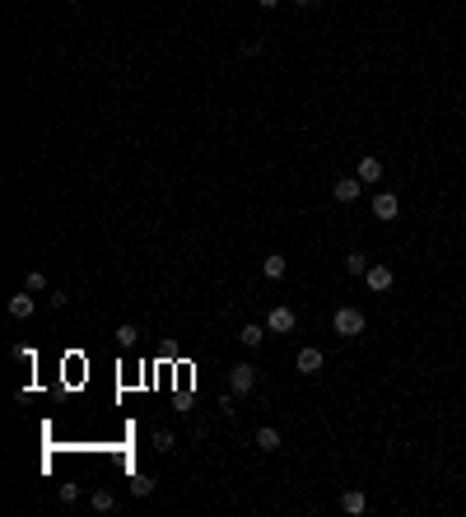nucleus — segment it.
<instances>
[{"mask_svg": "<svg viewBox=\"0 0 466 517\" xmlns=\"http://www.w3.org/2000/svg\"><path fill=\"white\" fill-rule=\"evenodd\" d=\"M336 336H364V312L359 307H336Z\"/></svg>", "mask_w": 466, "mask_h": 517, "instance_id": "nucleus-1", "label": "nucleus"}, {"mask_svg": "<svg viewBox=\"0 0 466 517\" xmlns=\"http://www.w3.org/2000/svg\"><path fill=\"white\" fill-rule=\"evenodd\" d=\"M256 447H261V452H280V429H271V424L256 429Z\"/></svg>", "mask_w": 466, "mask_h": 517, "instance_id": "nucleus-12", "label": "nucleus"}, {"mask_svg": "<svg viewBox=\"0 0 466 517\" xmlns=\"http://www.w3.org/2000/svg\"><path fill=\"white\" fill-rule=\"evenodd\" d=\"M369 266H373V261L364 256V252H350V256H345V270H350V275H359V280H364V270H369Z\"/></svg>", "mask_w": 466, "mask_h": 517, "instance_id": "nucleus-14", "label": "nucleus"}, {"mask_svg": "<svg viewBox=\"0 0 466 517\" xmlns=\"http://www.w3.org/2000/svg\"><path fill=\"white\" fill-rule=\"evenodd\" d=\"M261 270H266V280H285V270H290V261H285L280 252H271V256L261 261Z\"/></svg>", "mask_w": 466, "mask_h": 517, "instance_id": "nucleus-11", "label": "nucleus"}, {"mask_svg": "<svg viewBox=\"0 0 466 517\" xmlns=\"http://www.w3.org/2000/svg\"><path fill=\"white\" fill-rule=\"evenodd\" d=\"M294 368H298V373H322V349H298V359H294Z\"/></svg>", "mask_w": 466, "mask_h": 517, "instance_id": "nucleus-8", "label": "nucleus"}, {"mask_svg": "<svg viewBox=\"0 0 466 517\" xmlns=\"http://www.w3.org/2000/svg\"><path fill=\"white\" fill-rule=\"evenodd\" d=\"M364 285H369L373 294H383V289H392V270L387 266H369L364 270Z\"/></svg>", "mask_w": 466, "mask_h": 517, "instance_id": "nucleus-6", "label": "nucleus"}, {"mask_svg": "<svg viewBox=\"0 0 466 517\" xmlns=\"http://www.w3.org/2000/svg\"><path fill=\"white\" fill-rule=\"evenodd\" d=\"M238 341L247 345V349H256V345L266 341V326H256V322H247V326H243V331H238Z\"/></svg>", "mask_w": 466, "mask_h": 517, "instance_id": "nucleus-13", "label": "nucleus"}, {"mask_svg": "<svg viewBox=\"0 0 466 517\" xmlns=\"http://www.w3.org/2000/svg\"><path fill=\"white\" fill-rule=\"evenodd\" d=\"M94 508H98V513H112V508H116V498L108 494V489H94Z\"/></svg>", "mask_w": 466, "mask_h": 517, "instance_id": "nucleus-18", "label": "nucleus"}, {"mask_svg": "<svg viewBox=\"0 0 466 517\" xmlns=\"http://www.w3.org/2000/svg\"><path fill=\"white\" fill-rule=\"evenodd\" d=\"M294 322H298V317H294V307H290V303H275L271 312H266V331H275V336L294 331Z\"/></svg>", "mask_w": 466, "mask_h": 517, "instance_id": "nucleus-3", "label": "nucleus"}, {"mask_svg": "<svg viewBox=\"0 0 466 517\" xmlns=\"http://www.w3.org/2000/svg\"><path fill=\"white\" fill-rule=\"evenodd\" d=\"M396 210H401V201H396L392 192H378V196H373V214H378V219H396Z\"/></svg>", "mask_w": 466, "mask_h": 517, "instance_id": "nucleus-5", "label": "nucleus"}, {"mask_svg": "<svg viewBox=\"0 0 466 517\" xmlns=\"http://www.w3.org/2000/svg\"><path fill=\"white\" fill-rule=\"evenodd\" d=\"M131 494H136V498H150V494H154V480H150V476H136V480H131Z\"/></svg>", "mask_w": 466, "mask_h": 517, "instance_id": "nucleus-17", "label": "nucleus"}, {"mask_svg": "<svg viewBox=\"0 0 466 517\" xmlns=\"http://www.w3.org/2000/svg\"><path fill=\"white\" fill-rule=\"evenodd\" d=\"M359 192H364V182H359V177H341V182H331V196H336V201H359Z\"/></svg>", "mask_w": 466, "mask_h": 517, "instance_id": "nucleus-4", "label": "nucleus"}, {"mask_svg": "<svg viewBox=\"0 0 466 517\" xmlns=\"http://www.w3.org/2000/svg\"><path fill=\"white\" fill-rule=\"evenodd\" d=\"M136 341H140V331H136L131 322H121V326H116V345H121V349H131Z\"/></svg>", "mask_w": 466, "mask_h": 517, "instance_id": "nucleus-15", "label": "nucleus"}, {"mask_svg": "<svg viewBox=\"0 0 466 517\" xmlns=\"http://www.w3.org/2000/svg\"><path fill=\"white\" fill-rule=\"evenodd\" d=\"M341 508H345L350 517H359L369 508V494H364V489H345V494H341Z\"/></svg>", "mask_w": 466, "mask_h": 517, "instance_id": "nucleus-9", "label": "nucleus"}, {"mask_svg": "<svg viewBox=\"0 0 466 517\" xmlns=\"http://www.w3.org/2000/svg\"><path fill=\"white\" fill-rule=\"evenodd\" d=\"M252 387H256V368L252 364H233L229 368V392L233 396H247Z\"/></svg>", "mask_w": 466, "mask_h": 517, "instance_id": "nucleus-2", "label": "nucleus"}, {"mask_svg": "<svg viewBox=\"0 0 466 517\" xmlns=\"http://www.w3.org/2000/svg\"><path fill=\"white\" fill-rule=\"evenodd\" d=\"M33 307H38V298H28V289H23V294H14V298H10V317H33Z\"/></svg>", "mask_w": 466, "mask_h": 517, "instance_id": "nucleus-10", "label": "nucleus"}, {"mask_svg": "<svg viewBox=\"0 0 466 517\" xmlns=\"http://www.w3.org/2000/svg\"><path fill=\"white\" fill-rule=\"evenodd\" d=\"M23 289H28V294H42V289H47V275H42V270H28V275H23Z\"/></svg>", "mask_w": 466, "mask_h": 517, "instance_id": "nucleus-16", "label": "nucleus"}, {"mask_svg": "<svg viewBox=\"0 0 466 517\" xmlns=\"http://www.w3.org/2000/svg\"><path fill=\"white\" fill-rule=\"evenodd\" d=\"M294 5H312V0H294Z\"/></svg>", "mask_w": 466, "mask_h": 517, "instance_id": "nucleus-20", "label": "nucleus"}, {"mask_svg": "<svg viewBox=\"0 0 466 517\" xmlns=\"http://www.w3.org/2000/svg\"><path fill=\"white\" fill-rule=\"evenodd\" d=\"M256 5H261V10H275V5H280V0H256Z\"/></svg>", "mask_w": 466, "mask_h": 517, "instance_id": "nucleus-19", "label": "nucleus"}, {"mask_svg": "<svg viewBox=\"0 0 466 517\" xmlns=\"http://www.w3.org/2000/svg\"><path fill=\"white\" fill-rule=\"evenodd\" d=\"M359 182H383V159H373V154H364L359 159V172H354Z\"/></svg>", "mask_w": 466, "mask_h": 517, "instance_id": "nucleus-7", "label": "nucleus"}]
</instances>
